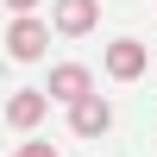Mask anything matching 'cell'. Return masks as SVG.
Segmentation results:
<instances>
[{"label": "cell", "instance_id": "1", "mask_svg": "<svg viewBox=\"0 0 157 157\" xmlns=\"http://www.w3.org/2000/svg\"><path fill=\"white\" fill-rule=\"evenodd\" d=\"M44 50H50V25H44V19H32V13H25V19H13V25H6V57L38 63Z\"/></svg>", "mask_w": 157, "mask_h": 157}, {"label": "cell", "instance_id": "4", "mask_svg": "<svg viewBox=\"0 0 157 157\" xmlns=\"http://www.w3.org/2000/svg\"><path fill=\"white\" fill-rule=\"evenodd\" d=\"M69 126H75L82 138H101V132L113 126V107H107L101 94H88V101H75V107H69Z\"/></svg>", "mask_w": 157, "mask_h": 157}, {"label": "cell", "instance_id": "7", "mask_svg": "<svg viewBox=\"0 0 157 157\" xmlns=\"http://www.w3.org/2000/svg\"><path fill=\"white\" fill-rule=\"evenodd\" d=\"M19 157H57V151H50V145H44V138H32V145H25Z\"/></svg>", "mask_w": 157, "mask_h": 157}, {"label": "cell", "instance_id": "2", "mask_svg": "<svg viewBox=\"0 0 157 157\" xmlns=\"http://www.w3.org/2000/svg\"><path fill=\"white\" fill-rule=\"evenodd\" d=\"M50 101H63V107H75V101H88V69L82 63H57L50 69V88H44Z\"/></svg>", "mask_w": 157, "mask_h": 157}, {"label": "cell", "instance_id": "3", "mask_svg": "<svg viewBox=\"0 0 157 157\" xmlns=\"http://www.w3.org/2000/svg\"><path fill=\"white\" fill-rule=\"evenodd\" d=\"M94 19H101L94 0H57V19H50V25H57L63 38H88V32H94Z\"/></svg>", "mask_w": 157, "mask_h": 157}, {"label": "cell", "instance_id": "6", "mask_svg": "<svg viewBox=\"0 0 157 157\" xmlns=\"http://www.w3.org/2000/svg\"><path fill=\"white\" fill-rule=\"evenodd\" d=\"M44 101H50V94H38V88H25V94H13V101H6V126H19V132H32V126L44 120Z\"/></svg>", "mask_w": 157, "mask_h": 157}, {"label": "cell", "instance_id": "8", "mask_svg": "<svg viewBox=\"0 0 157 157\" xmlns=\"http://www.w3.org/2000/svg\"><path fill=\"white\" fill-rule=\"evenodd\" d=\"M6 6H13V19H25V13L38 6V0H6Z\"/></svg>", "mask_w": 157, "mask_h": 157}, {"label": "cell", "instance_id": "5", "mask_svg": "<svg viewBox=\"0 0 157 157\" xmlns=\"http://www.w3.org/2000/svg\"><path fill=\"white\" fill-rule=\"evenodd\" d=\"M107 69L120 75V82L145 75V44H138V38H113V44H107Z\"/></svg>", "mask_w": 157, "mask_h": 157}]
</instances>
